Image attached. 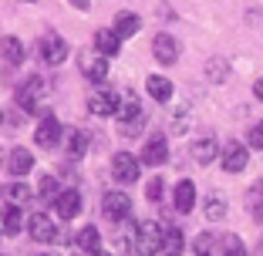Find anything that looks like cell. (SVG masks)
<instances>
[{"instance_id": "6da1fadb", "label": "cell", "mask_w": 263, "mask_h": 256, "mask_svg": "<svg viewBox=\"0 0 263 256\" xmlns=\"http://www.w3.org/2000/svg\"><path fill=\"white\" fill-rule=\"evenodd\" d=\"M162 240H165V229L152 219L139 223L132 229V256H155L162 253Z\"/></svg>"}, {"instance_id": "7a4b0ae2", "label": "cell", "mask_w": 263, "mask_h": 256, "mask_svg": "<svg viewBox=\"0 0 263 256\" xmlns=\"http://www.w3.org/2000/svg\"><path fill=\"white\" fill-rule=\"evenodd\" d=\"M47 94V81L41 78V74H27V78L17 85V91H14V101L21 105L24 111H31V108H37V101Z\"/></svg>"}, {"instance_id": "3957f363", "label": "cell", "mask_w": 263, "mask_h": 256, "mask_svg": "<svg viewBox=\"0 0 263 256\" xmlns=\"http://www.w3.org/2000/svg\"><path fill=\"white\" fill-rule=\"evenodd\" d=\"M111 175L118 186H132L142 175V159H135L132 152H115L111 155Z\"/></svg>"}, {"instance_id": "277c9868", "label": "cell", "mask_w": 263, "mask_h": 256, "mask_svg": "<svg viewBox=\"0 0 263 256\" xmlns=\"http://www.w3.org/2000/svg\"><path fill=\"white\" fill-rule=\"evenodd\" d=\"M37 54H41V61H44V64L58 68V64H64V61H68V41H64L61 34L47 31L44 37L37 41Z\"/></svg>"}, {"instance_id": "5b68a950", "label": "cell", "mask_w": 263, "mask_h": 256, "mask_svg": "<svg viewBox=\"0 0 263 256\" xmlns=\"http://www.w3.org/2000/svg\"><path fill=\"white\" fill-rule=\"evenodd\" d=\"M101 212H105V219H111V223H122V219H128V212H132L128 192H122V189H111V192H105V195H101Z\"/></svg>"}, {"instance_id": "8992f818", "label": "cell", "mask_w": 263, "mask_h": 256, "mask_svg": "<svg viewBox=\"0 0 263 256\" xmlns=\"http://www.w3.org/2000/svg\"><path fill=\"white\" fill-rule=\"evenodd\" d=\"M219 165H223V172H230V175L243 172L250 165V145H243V142H226L223 155H219Z\"/></svg>"}, {"instance_id": "52a82bcc", "label": "cell", "mask_w": 263, "mask_h": 256, "mask_svg": "<svg viewBox=\"0 0 263 256\" xmlns=\"http://www.w3.org/2000/svg\"><path fill=\"white\" fill-rule=\"evenodd\" d=\"M27 233H31L34 243H64L61 229H58V226L51 223L44 212H34V216L27 219Z\"/></svg>"}, {"instance_id": "ba28073f", "label": "cell", "mask_w": 263, "mask_h": 256, "mask_svg": "<svg viewBox=\"0 0 263 256\" xmlns=\"http://www.w3.org/2000/svg\"><path fill=\"white\" fill-rule=\"evenodd\" d=\"M34 142H37V148H58L64 142L61 122H58L54 115H44V118H41V125L34 128Z\"/></svg>"}, {"instance_id": "9c48e42d", "label": "cell", "mask_w": 263, "mask_h": 256, "mask_svg": "<svg viewBox=\"0 0 263 256\" xmlns=\"http://www.w3.org/2000/svg\"><path fill=\"white\" fill-rule=\"evenodd\" d=\"M118 105H122V94L111 91V88H101L88 98V111L98 118H108V115H118Z\"/></svg>"}, {"instance_id": "30bf717a", "label": "cell", "mask_w": 263, "mask_h": 256, "mask_svg": "<svg viewBox=\"0 0 263 256\" xmlns=\"http://www.w3.org/2000/svg\"><path fill=\"white\" fill-rule=\"evenodd\" d=\"M142 165H162V162H169V139H165L162 132H155L152 139L142 145Z\"/></svg>"}, {"instance_id": "8fae6325", "label": "cell", "mask_w": 263, "mask_h": 256, "mask_svg": "<svg viewBox=\"0 0 263 256\" xmlns=\"http://www.w3.org/2000/svg\"><path fill=\"white\" fill-rule=\"evenodd\" d=\"M152 57L159 64H176L179 61V41L172 34H155L152 37Z\"/></svg>"}, {"instance_id": "7c38bea8", "label": "cell", "mask_w": 263, "mask_h": 256, "mask_svg": "<svg viewBox=\"0 0 263 256\" xmlns=\"http://www.w3.org/2000/svg\"><path fill=\"white\" fill-rule=\"evenodd\" d=\"M172 206H176V212H193L196 209V182L193 179H179L176 189H172Z\"/></svg>"}, {"instance_id": "4fadbf2b", "label": "cell", "mask_w": 263, "mask_h": 256, "mask_svg": "<svg viewBox=\"0 0 263 256\" xmlns=\"http://www.w3.org/2000/svg\"><path fill=\"white\" fill-rule=\"evenodd\" d=\"M54 212L68 223V219H74L78 212H81V192L78 189H61L54 199Z\"/></svg>"}, {"instance_id": "5bb4252c", "label": "cell", "mask_w": 263, "mask_h": 256, "mask_svg": "<svg viewBox=\"0 0 263 256\" xmlns=\"http://www.w3.org/2000/svg\"><path fill=\"white\" fill-rule=\"evenodd\" d=\"M145 91L152 101H159V105H169L172 94H176V88H172V81L165 78V74H148L145 78Z\"/></svg>"}, {"instance_id": "9a60e30c", "label": "cell", "mask_w": 263, "mask_h": 256, "mask_svg": "<svg viewBox=\"0 0 263 256\" xmlns=\"http://www.w3.org/2000/svg\"><path fill=\"white\" fill-rule=\"evenodd\" d=\"M223 155V148H219V142L213 139V135H202V139L193 142V159L199 165H209V162H216V159Z\"/></svg>"}, {"instance_id": "2e32d148", "label": "cell", "mask_w": 263, "mask_h": 256, "mask_svg": "<svg viewBox=\"0 0 263 256\" xmlns=\"http://www.w3.org/2000/svg\"><path fill=\"white\" fill-rule=\"evenodd\" d=\"M95 51H98L101 57H118V51H122V37H118L111 27H101V31H95Z\"/></svg>"}, {"instance_id": "e0dca14e", "label": "cell", "mask_w": 263, "mask_h": 256, "mask_svg": "<svg viewBox=\"0 0 263 256\" xmlns=\"http://www.w3.org/2000/svg\"><path fill=\"white\" fill-rule=\"evenodd\" d=\"M31 169H34L31 148H21V145H17V148H10V152H7V172H10V175L21 179V175H27Z\"/></svg>"}, {"instance_id": "ac0fdd59", "label": "cell", "mask_w": 263, "mask_h": 256, "mask_svg": "<svg viewBox=\"0 0 263 256\" xmlns=\"http://www.w3.org/2000/svg\"><path fill=\"white\" fill-rule=\"evenodd\" d=\"M111 31L118 34V37H135V34L142 31V17L139 14H132V10H122V14H115V27Z\"/></svg>"}, {"instance_id": "d6986e66", "label": "cell", "mask_w": 263, "mask_h": 256, "mask_svg": "<svg viewBox=\"0 0 263 256\" xmlns=\"http://www.w3.org/2000/svg\"><path fill=\"white\" fill-rule=\"evenodd\" d=\"M61 145H64V152H68V159H81L88 152V132H81V128H68Z\"/></svg>"}, {"instance_id": "ffe728a7", "label": "cell", "mask_w": 263, "mask_h": 256, "mask_svg": "<svg viewBox=\"0 0 263 256\" xmlns=\"http://www.w3.org/2000/svg\"><path fill=\"white\" fill-rule=\"evenodd\" d=\"M145 115V111H142V105H139V98H135V94H122V105H118V125H132V122H139V118Z\"/></svg>"}, {"instance_id": "44dd1931", "label": "cell", "mask_w": 263, "mask_h": 256, "mask_svg": "<svg viewBox=\"0 0 263 256\" xmlns=\"http://www.w3.org/2000/svg\"><path fill=\"white\" fill-rule=\"evenodd\" d=\"M81 71L88 74V81H95V85H105V78H108V57H81Z\"/></svg>"}, {"instance_id": "7402d4cb", "label": "cell", "mask_w": 263, "mask_h": 256, "mask_svg": "<svg viewBox=\"0 0 263 256\" xmlns=\"http://www.w3.org/2000/svg\"><path fill=\"white\" fill-rule=\"evenodd\" d=\"M0 54H4V64H7V68H17V64L24 61V44L14 34H7V37H0Z\"/></svg>"}, {"instance_id": "603a6c76", "label": "cell", "mask_w": 263, "mask_h": 256, "mask_svg": "<svg viewBox=\"0 0 263 256\" xmlns=\"http://www.w3.org/2000/svg\"><path fill=\"white\" fill-rule=\"evenodd\" d=\"M21 226H24V219H21V206L7 202V206L0 209V229H4L7 236H14V233H21Z\"/></svg>"}, {"instance_id": "cb8c5ba5", "label": "cell", "mask_w": 263, "mask_h": 256, "mask_svg": "<svg viewBox=\"0 0 263 256\" xmlns=\"http://www.w3.org/2000/svg\"><path fill=\"white\" fill-rule=\"evenodd\" d=\"M182 249H186L182 229H179V226H169V229H165V240H162V256H182Z\"/></svg>"}, {"instance_id": "d4e9b609", "label": "cell", "mask_w": 263, "mask_h": 256, "mask_svg": "<svg viewBox=\"0 0 263 256\" xmlns=\"http://www.w3.org/2000/svg\"><path fill=\"white\" fill-rule=\"evenodd\" d=\"M78 246L85 249V253H98V246H101V233H98V226H81V229H78Z\"/></svg>"}, {"instance_id": "484cf974", "label": "cell", "mask_w": 263, "mask_h": 256, "mask_svg": "<svg viewBox=\"0 0 263 256\" xmlns=\"http://www.w3.org/2000/svg\"><path fill=\"white\" fill-rule=\"evenodd\" d=\"M226 212H230V206H226L223 195H209L206 206H202V216H206L209 223H219V219H226Z\"/></svg>"}, {"instance_id": "4316f807", "label": "cell", "mask_w": 263, "mask_h": 256, "mask_svg": "<svg viewBox=\"0 0 263 256\" xmlns=\"http://www.w3.org/2000/svg\"><path fill=\"white\" fill-rule=\"evenodd\" d=\"M206 78L213 81V85H223V81L230 78V61H223V57H209L206 61Z\"/></svg>"}, {"instance_id": "83f0119b", "label": "cell", "mask_w": 263, "mask_h": 256, "mask_svg": "<svg viewBox=\"0 0 263 256\" xmlns=\"http://www.w3.org/2000/svg\"><path fill=\"white\" fill-rule=\"evenodd\" d=\"M219 256H250L247 246H243V240L236 233H226L223 240H219Z\"/></svg>"}, {"instance_id": "f1b7e54d", "label": "cell", "mask_w": 263, "mask_h": 256, "mask_svg": "<svg viewBox=\"0 0 263 256\" xmlns=\"http://www.w3.org/2000/svg\"><path fill=\"white\" fill-rule=\"evenodd\" d=\"M31 195H34V189L27 186V182H14V186H7V202H14V206L27 202Z\"/></svg>"}, {"instance_id": "f546056e", "label": "cell", "mask_w": 263, "mask_h": 256, "mask_svg": "<svg viewBox=\"0 0 263 256\" xmlns=\"http://www.w3.org/2000/svg\"><path fill=\"white\" fill-rule=\"evenodd\" d=\"M213 246H216V236L213 233H199L193 240V256H213Z\"/></svg>"}, {"instance_id": "4dcf8cb0", "label": "cell", "mask_w": 263, "mask_h": 256, "mask_svg": "<svg viewBox=\"0 0 263 256\" xmlns=\"http://www.w3.org/2000/svg\"><path fill=\"white\" fill-rule=\"evenodd\" d=\"M37 195H41V199H58V179L54 175H41Z\"/></svg>"}, {"instance_id": "1f68e13d", "label": "cell", "mask_w": 263, "mask_h": 256, "mask_svg": "<svg viewBox=\"0 0 263 256\" xmlns=\"http://www.w3.org/2000/svg\"><path fill=\"white\" fill-rule=\"evenodd\" d=\"M165 182H162V179H159V175H155V179H148V186H145V195H148V202H159V199H162V192H165Z\"/></svg>"}, {"instance_id": "d6a6232c", "label": "cell", "mask_w": 263, "mask_h": 256, "mask_svg": "<svg viewBox=\"0 0 263 256\" xmlns=\"http://www.w3.org/2000/svg\"><path fill=\"white\" fill-rule=\"evenodd\" d=\"M247 145H250V148H256V152H263V122H256L253 128H250Z\"/></svg>"}, {"instance_id": "836d02e7", "label": "cell", "mask_w": 263, "mask_h": 256, "mask_svg": "<svg viewBox=\"0 0 263 256\" xmlns=\"http://www.w3.org/2000/svg\"><path fill=\"white\" fill-rule=\"evenodd\" d=\"M21 111H14V108H7V111H0V125H4V128H17V125H21Z\"/></svg>"}, {"instance_id": "e575fe53", "label": "cell", "mask_w": 263, "mask_h": 256, "mask_svg": "<svg viewBox=\"0 0 263 256\" xmlns=\"http://www.w3.org/2000/svg\"><path fill=\"white\" fill-rule=\"evenodd\" d=\"M139 128H145V115H142L139 122H132V125H122V135H128V139H132V135H139Z\"/></svg>"}, {"instance_id": "d590c367", "label": "cell", "mask_w": 263, "mask_h": 256, "mask_svg": "<svg viewBox=\"0 0 263 256\" xmlns=\"http://www.w3.org/2000/svg\"><path fill=\"white\" fill-rule=\"evenodd\" d=\"M253 206H263V179L253 186Z\"/></svg>"}, {"instance_id": "8d00e7d4", "label": "cell", "mask_w": 263, "mask_h": 256, "mask_svg": "<svg viewBox=\"0 0 263 256\" xmlns=\"http://www.w3.org/2000/svg\"><path fill=\"white\" fill-rule=\"evenodd\" d=\"M253 98L263 105V78H256V81H253Z\"/></svg>"}, {"instance_id": "74e56055", "label": "cell", "mask_w": 263, "mask_h": 256, "mask_svg": "<svg viewBox=\"0 0 263 256\" xmlns=\"http://www.w3.org/2000/svg\"><path fill=\"white\" fill-rule=\"evenodd\" d=\"M68 4H71V7H78V10H88V7H91V0H68Z\"/></svg>"}, {"instance_id": "f35d334b", "label": "cell", "mask_w": 263, "mask_h": 256, "mask_svg": "<svg viewBox=\"0 0 263 256\" xmlns=\"http://www.w3.org/2000/svg\"><path fill=\"white\" fill-rule=\"evenodd\" d=\"M253 219H256V223H263V206H256V212H253Z\"/></svg>"}, {"instance_id": "ab89813d", "label": "cell", "mask_w": 263, "mask_h": 256, "mask_svg": "<svg viewBox=\"0 0 263 256\" xmlns=\"http://www.w3.org/2000/svg\"><path fill=\"white\" fill-rule=\"evenodd\" d=\"M256 253H260V256H263V240H260V249H256Z\"/></svg>"}, {"instance_id": "60d3db41", "label": "cell", "mask_w": 263, "mask_h": 256, "mask_svg": "<svg viewBox=\"0 0 263 256\" xmlns=\"http://www.w3.org/2000/svg\"><path fill=\"white\" fill-rule=\"evenodd\" d=\"M98 256H111V253H98Z\"/></svg>"}, {"instance_id": "b9f144b4", "label": "cell", "mask_w": 263, "mask_h": 256, "mask_svg": "<svg viewBox=\"0 0 263 256\" xmlns=\"http://www.w3.org/2000/svg\"><path fill=\"white\" fill-rule=\"evenodd\" d=\"M24 4H34V0H24Z\"/></svg>"}]
</instances>
